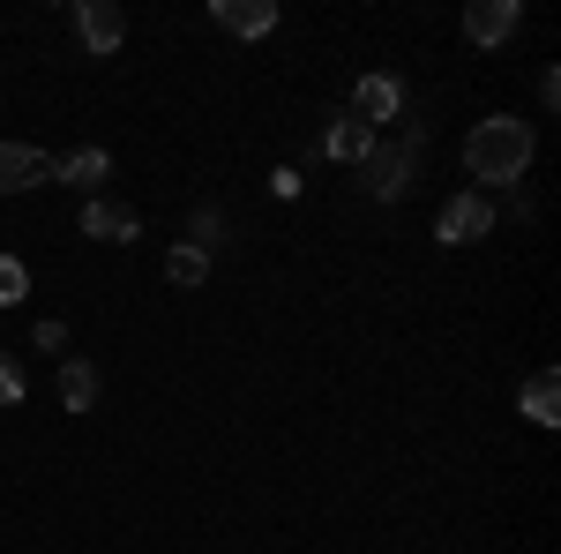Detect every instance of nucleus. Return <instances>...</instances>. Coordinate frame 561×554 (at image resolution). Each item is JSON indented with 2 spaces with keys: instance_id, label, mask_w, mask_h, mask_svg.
<instances>
[{
  "instance_id": "f257e3e1",
  "label": "nucleus",
  "mask_w": 561,
  "mask_h": 554,
  "mask_svg": "<svg viewBox=\"0 0 561 554\" xmlns=\"http://www.w3.org/2000/svg\"><path fill=\"white\" fill-rule=\"evenodd\" d=\"M531 150H539L531 121L494 113V121H479V128L465 135V172H472L479 188H517L524 172H531Z\"/></svg>"
},
{
  "instance_id": "f03ea898",
  "label": "nucleus",
  "mask_w": 561,
  "mask_h": 554,
  "mask_svg": "<svg viewBox=\"0 0 561 554\" xmlns=\"http://www.w3.org/2000/svg\"><path fill=\"white\" fill-rule=\"evenodd\" d=\"M486 233H494V203H486V195H449L442 217H434V240H442V248H472Z\"/></svg>"
},
{
  "instance_id": "7ed1b4c3",
  "label": "nucleus",
  "mask_w": 561,
  "mask_h": 554,
  "mask_svg": "<svg viewBox=\"0 0 561 554\" xmlns=\"http://www.w3.org/2000/svg\"><path fill=\"white\" fill-rule=\"evenodd\" d=\"M517 31H524V8H517V0H472V8H465V38H472L479 53L510 45Z\"/></svg>"
},
{
  "instance_id": "20e7f679",
  "label": "nucleus",
  "mask_w": 561,
  "mask_h": 554,
  "mask_svg": "<svg viewBox=\"0 0 561 554\" xmlns=\"http://www.w3.org/2000/svg\"><path fill=\"white\" fill-rule=\"evenodd\" d=\"M397 113H404V83H397V76H359V83H352V121H359V128L382 135Z\"/></svg>"
},
{
  "instance_id": "39448f33",
  "label": "nucleus",
  "mask_w": 561,
  "mask_h": 554,
  "mask_svg": "<svg viewBox=\"0 0 561 554\" xmlns=\"http://www.w3.org/2000/svg\"><path fill=\"white\" fill-rule=\"evenodd\" d=\"M83 240L128 248V240H142V217H135L128 203H113V195H90V203H83Z\"/></svg>"
},
{
  "instance_id": "423d86ee",
  "label": "nucleus",
  "mask_w": 561,
  "mask_h": 554,
  "mask_svg": "<svg viewBox=\"0 0 561 554\" xmlns=\"http://www.w3.org/2000/svg\"><path fill=\"white\" fill-rule=\"evenodd\" d=\"M76 38L105 60V53H121V38H128V15L113 0H76Z\"/></svg>"
},
{
  "instance_id": "0eeeda50",
  "label": "nucleus",
  "mask_w": 561,
  "mask_h": 554,
  "mask_svg": "<svg viewBox=\"0 0 561 554\" xmlns=\"http://www.w3.org/2000/svg\"><path fill=\"white\" fill-rule=\"evenodd\" d=\"M517 412L531 427H561V375L554 368H531V375L517 383Z\"/></svg>"
},
{
  "instance_id": "6e6552de",
  "label": "nucleus",
  "mask_w": 561,
  "mask_h": 554,
  "mask_svg": "<svg viewBox=\"0 0 561 554\" xmlns=\"http://www.w3.org/2000/svg\"><path fill=\"white\" fill-rule=\"evenodd\" d=\"M210 15L232 38H270L277 31V0H210Z\"/></svg>"
},
{
  "instance_id": "1a4fd4ad",
  "label": "nucleus",
  "mask_w": 561,
  "mask_h": 554,
  "mask_svg": "<svg viewBox=\"0 0 561 554\" xmlns=\"http://www.w3.org/2000/svg\"><path fill=\"white\" fill-rule=\"evenodd\" d=\"M53 180H60V188H76V195L90 203V195L113 180V158H105L98 143H90V150H68V158H53Z\"/></svg>"
},
{
  "instance_id": "9d476101",
  "label": "nucleus",
  "mask_w": 561,
  "mask_h": 554,
  "mask_svg": "<svg viewBox=\"0 0 561 554\" xmlns=\"http://www.w3.org/2000/svg\"><path fill=\"white\" fill-rule=\"evenodd\" d=\"M367 195L375 203H397L404 188H412V150H389V143H375V158H367Z\"/></svg>"
},
{
  "instance_id": "9b49d317",
  "label": "nucleus",
  "mask_w": 561,
  "mask_h": 554,
  "mask_svg": "<svg viewBox=\"0 0 561 554\" xmlns=\"http://www.w3.org/2000/svg\"><path fill=\"white\" fill-rule=\"evenodd\" d=\"M38 180H53V158H45L38 143H0V195L38 188Z\"/></svg>"
},
{
  "instance_id": "f8f14e48",
  "label": "nucleus",
  "mask_w": 561,
  "mask_h": 554,
  "mask_svg": "<svg viewBox=\"0 0 561 554\" xmlns=\"http://www.w3.org/2000/svg\"><path fill=\"white\" fill-rule=\"evenodd\" d=\"M375 143H382V135H375V128H359L352 113H345V121H337L330 135H322V150H330L337 166H367V158H375Z\"/></svg>"
},
{
  "instance_id": "ddd939ff",
  "label": "nucleus",
  "mask_w": 561,
  "mask_h": 554,
  "mask_svg": "<svg viewBox=\"0 0 561 554\" xmlns=\"http://www.w3.org/2000/svg\"><path fill=\"white\" fill-rule=\"evenodd\" d=\"M60 405L68 412H90L98 405V368L90 360H60Z\"/></svg>"
},
{
  "instance_id": "4468645a",
  "label": "nucleus",
  "mask_w": 561,
  "mask_h": 554,
  "mask_svg": "<svg viewBox=\"0 0 561 554\" xmlns=\"http://www.w3.org/2000/svg\"><path fill=\"white\" fill-rule=\"evenodd\" d=\"M165 278H173L180 293H195V285H203V278H210V256H203V248H187V240H180V248H165Z\"/></svg>"
},
{
  "instance_id": "2eb2a0df",
  "label": "nucleus",
  "mask_w": 561,
  "mask_h": 554,
  "mask_svg": "<svg viewBox=\"0 0 561 554\" xmlns=\"http://www.w3.org/2000/svg\"><path fill=\"white\" fill-rule=\"evenodd\" d=\"M15 299H31V270L15 256H0V307H15Z\"/></svg>"
},
{
  "instance_id": "dca6fc26",
  "label": "nucleus",
  "mask_w": 561,
  "mask_h": 554,
  "mask_svg": "<svg viewBox=\"0 0 561 554\" xmlns=\"http://www.w3.org/2000/svg\"><path fill=\"white\" fill-rule=\"evenodd\" d=\"M8 405H23V368L0 352V412H8Z\"/></svg>"
},
{
  "instance_id": "f3484780",
  "label": "nucleus",
  "mask_w": 561,
  "mask_h": 554,
  "mask_svg": "<svg viewBox=\"0 0 561 554\" xmlns=\"http://www.w3.org/2000/svg\"><path fill=\"white\" fill-rule=\"evenodd\" d=\"M60 344H68V323H53V315H45V323H38V352H60Z\"/></svg>"
}]
</instances>
